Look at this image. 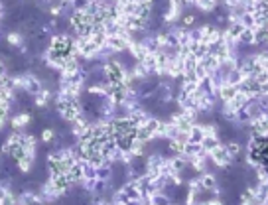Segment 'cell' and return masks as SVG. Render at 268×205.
<instances>
[{
	"label": "cell",
	"mask_w": 268,
	"mask_h": 205,
	"mask_svg": "<svg viewBox=\"0 0 268 205\" xmlns=\"http://www.w3.org/2000/svg\"><path fill=\"white\" fill-rule=\"evenodd\" d=\"M268 134H253L246 140V150H266Z\"/></svg>",
	"instance_id": "9"
},
{
	"label": "cell",
	"mask_w": 268,
	"mask_h": 205,
	"mask_svg": "<svg viewBox=\"0 0 268 205\" xmlns=\"http://www.w3.org/2000/svg\"><path fill=\"white\" fill-rule=\"evenodd\" d=\"M199 183H201V190H203V192H213L219 186V178L215 174H211V172L205 170V172L199 174Z\"/></svg>",
	"instance_id": "8"
},
{
	"label": "cell",
	"mask_w": 268,
	"mask_h": 205,
	"mask_svg": "<svg viewBox=\"0 0 268 205\" xmlns=\"http://www.w3.org/2000/svg\"><path fill=\"white\" fill-rule=\"evenodd\" d=\"M87 4H89V0H71V2H69L71 10H85Z\"/></svg>",
	"instance_id": "22"
},
{
	"label": "cell",
	"mask_w": 268,
	"mask_h": 205,
	"mask_svg": "<svg viewBox=\"0 0 268 205\" xmlns=\"http://www.w3.org/2000/svg\"><path fill=\"white\" fill-rule=\"evenodd\" d=\"M207 160H211L219 170H231V168L235 166V164H233V158L229 156V152H227V148H225L223 142L217 144L213 150L207 152Z\"/></svg>",
	"instance_id": "2"
},
{
	"label": "cell",
	"mask_w": 268,
	"mask_h": 205,
	"mask_svg": "<svg viewBox=\"0 0 268 205\" xmlns=\"http://www.w3.org/2000/svg\"><path fill=\"white\" fill-rule=\"evenodd\" d=\"M181 89L192 95L193 91L197 89V81H181Z\"/></svg>",
	"instance_id": "23"
},
{
	"label": "cell",
	"mask_w": 268,
	"mask_h": 205,
	"mask_svg": "<svg viewBox=\"0 0 268 205\" xmlns=\"http://www.w3.org/2000/svg\"><path fill=\"white\" fill-rule=\"evenodd\" d=\"M195 24H197V16L193 12H188L178 18V26L179 28H183V30H190V28H193Z\"/></svg>",
	"instance_id": "13"
},
{
	"label": "cell",
	"mask_w": 268,
	"mask_h": 205,
	"mask_svg": "<svg viewBox=\"0 0 268 205\" xmlns=\"http://www.w3.org/2000/svg\"><path fill=\"white\" fill-rule=\"evenodd\" d=\"M8 122H10V127H12V130H18V132H24V128L32 125V115H30L28 111H18L16 115H10V118H8Z\"/></svg>",
	"instance_id": "3"
},
{
	"label": "cell",
	"mask_w": 268,
	"mask_h": 205,
	"mask_svg": "<svg viewBox=\"0 0 268 205\" xmlns=\"http://www.w3.org/2000/svg\"><path fill=\"white\" fill-rule=\"evenodd\" d=\"M65 2H67V4H69V2H71V0H65Z\"/></svg>",
	"instance_id": "25"
},
{
	"label": "cell",
	"mask_w": 268,
	"mask_h": 205,
	"mask_svg": "<svg viewBox=\"0 0 268 205\" xmlns=\"http://www.w3.org/2000/svg\"><path fill=\"white\" fill-rule=\"evenodd\" d=\"M239 22L244 28H255V14H253V10H241L239 12Z\"/></svg>",
	"instance_id": "17"
},
{
	"label": "cell",
	"mask_w": 268,
	"mask_h": 205,
	"mask_svg": "<svg viewBox=\"0 0 268 205\" xmlns=\"http://www.w3.org/2000/svg\"><path fill=\"white\" fill-rule=\"evenodd\" d=\"M237 44L243 48H255V28H243V32L237 38Z\"/></svg>",
	"instance_id": "10"
},
{
	"label": "cell",
	"mask_w": 268,
	"mask_h": 205,
	"mask_svg": "<svg viewBox=\"0 0 268 205\" xmlns=\"http://www.w3.org/2000/svg\"><path fill=\"white\" fill-rule=\"evenodd\" d=\"M253 170H255V176H256V181H258V183H268L266 166H256V168H253Z\"/></svg>",
	"instance_id": "20"
},
{
	"label": "cell",
	"mask_w": 268,
	"mask_h": 205,
	"mask_svg": "<svg viewBox=\"0 0 268 205\" xmlns=\"http://www.w3.org/2000/svg\"><path fill=\"white\" fill-rule=\"evenodd\" d=\"M53 91L48 87V85H44V89L39 91L38 95H34L32 99H34V105H36V109H39V111H44V109H50L51 101H53Z\"/></svg>",
	"instance_id": "4"
},
{
	"label": "cell",
	"mask_w": 268,
	"mask_h": 205,
	"mask_svg": "<svg viewBox=\"0 0 268 205\" xmlns=\"http://www.w3.org/2000/svg\"><path fill=\"white\" fill-rule=\"evenodd\" d=\"M219 0H193V6H197L201 12H213Z\"/></svg>",
	"instance_id": "14"
},
{
	"label": "cell",
	"mask_w": 268,
	"mask_h": 205,
	"mask_svg": "<svg viewBox=\"0 0 268 205\" xmlns=\"http://www.w3.org/2000/svg\"><path fill=\"white\" fill-rule=\"evenodd\" d=\"M168 146L166 150L170 152V156H178V154L183 152V142H179L178 138H166Z\"/></svg>",
	"instance_id": "16"
},
{
	"label": "cell",
	"mask_w": 268,
	"mask_h": 205,
	"mask_svg": "<svg viewBox=\"0 0 268 205\" xmlns=\"http://www.w3.org/2000/svg\"><path fill=\"white\" fill-rule=\"evenodd\" d=\"M120 190L127 193L128 199H130V203H140V190H138V183H136V179H127V181H122V186H120Z\"/></svg>",
	"instance_id": "5"
},
{
	"label": "cell",
	"mask_w": 268,
	"mask_h": 205,
	"mask_svg": "<svg viewBox=\"0 0 268 205\" xmlns=\"http://www.w3.org/2000/svg\"><path fill=\"white\" fill-rule=\"evenodd\" d=\"M4 42L8 46H12V48H20L26 42V38L22 32H8V34H4Z\"/></svg>",
	"instance_id": "12"
},
{
	"label": "cell",
	"mask_w": 268,
	"mask_h": 205,
	"mask_svg": "<svg viewBox=\"0 0 268 205\" xmlns=\"http://www.w3.org/2000/svg\"><path fill=\"white\" fill-rule=\"evenodd\" d=\"M249 136H253V134H268V115H262L255 118V120H251L249 125Z\"/></svg>",
	"instance_id": "6"
},
{
	"label": "cell",
	"mask_w": 268,
	"mask_h": 205,
	"mask_svg": "<svg viewBox=\"0 0 268 205\" xmlns=\"http://www.w3.org/2000/svg\"><path fill=\"white\" fill-rule=\"evenodd\" d=\"M6 75H8V65H6L4 59H0V81H2Z\"/></svg>",
	"instance_id": "24"
},
{
	"label": "cell",
	"mask_w": 268,
	"mask_h": 205,
	"mask_svg": "<svg viewBox=\"0 0 268 205\" xmlns=\"http://www.w3.org/2000/svg\"><path fill=\"white\" fill-rule=\"evenodd\" d=\"M215 95H217L219 102L231 101V99L237 95V85H231V83H227V81H223V83L217 87V91H215Z\"/></svg>",
	"instance_id": "7"
},
{
	"label": "cell",
	"mask_w": 268,
	"mask_h": 205,
	"mask_svg": "<svg viewBox=\"0 0 268 205\" xmlns=\"http://www.w3.org/2000/svg\"><path fill=\"white\" fill-rule=\"evenodd\" d=\"M243 79H244L243 73H241V71H239L237 67H235V69H231L229 73L225 75V81H227V83H231V85H239V83H241Z\"/></svg>",
	"instance_id": "18"
},
{
	"label": "cell",
	"mask_w": 268,
	"mask_h": 205,
	"mask_svg": "<svg viewBox=\"0 0 268 205\" xmlns=\"http://www.w3.org/2000/svg\"><path fill=\"white\" fill-rule=\"evenodd\" d=\"M188 36H190V42L193 44H197V42H203V26H199V28H190L188 30Z\"/></svg>",
	"instance_id": "19"
},
{
	"label": "cell",
	"mask_w": 268,
	"mask_h": 205,
	"mask_svg": "<svg viewBox=\"0 0 268 205\" xmlns=\"http://www.w3.org/2000/svg\"><path fill=\"white\" fill-rule=\"evenodd\" d=\"M217 144H221V138H219V134H205L203 140H201V146H203V150H213Z\"/></svg>",
	"instance_id": "15"
},
{
	"label": "cell",
	"mask_w": 268,
	"mask_h": 205,
	"mask_svg": "<svg viewBox=\"0 0 268 205\" xmlns=\"http://www.w3.org/2000/svg\"><path fill=\"white\" fill-rule=\"evenodd\" d=\"M53 138H55V130H53V128H44V130L39 132V140L44 142V144H51Z\"/></svg>",
	"instance_id": "21"
},
{
	"label": "cell",
	"mask_w": 268,
	"mask_h": 205,
	"mask_svg": "<svg viewBox=\"0 0 268 205\" xmlns=\"http://www.w3.org/2000/svg\"><path fill=\"white\" fill-rule=\"evenodd\" d=\"M268 42V26H256L255 28V48L266 50Z\"/></svg>",
	"instance_id": "11"
},
{
	"label": "cell",
	"mask_w": 268,
	"mask_h": 205,
	"mask_svg": "<svg viewBox=\"0 0 268 205\" xmlns=\"http://www.w3.org/2000/svg\"><path fill=\"white\" fill-rule=\"evenodd\" d=\"M102 71H105V77L109 83H122L125 77H127V67L120 59H115V57H109L102 61Z\"/></svg>",
	"instance_id": "1"
}]
</instances>
